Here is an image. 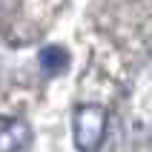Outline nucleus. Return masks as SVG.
Instances as JSON below:
<instances>
[{
  "mask_svg": "<svg viewBox=\"0 0 152 152\" xmlns=\"http://www.w3.org/2000/svg\"><path fill=\"white\" fill-rule=\"evenodd\" d=\"M109 115L101 103H77L72 112V141L77 152H98L106 141Z\"/></svg>",
  "mask_w": 152,
  "mask_h": 152,
  "instance_id": "obj_1",
  "label": "nucleus"
},
{
  "mask_svg": "<svg viewBox=\"0 0 152 152\" xmlns=\"http://www.w3.org/2000/svg\"><path fill=\"white\" fill-rule=\"evenodd\" d=\"M29 141H32L29 121L15 118V115H6L0 121V152H20L29 146Z\"/></svg>",
  "mask_w": 152,
  "mask_h": 152,
  "instance_id": "obj_2",
  "label": "nucleus"
},
{
  "mask_svg": "<svg viewBox=\"0 0 152 152\" xmlns=\"http://www.w3.org/2000/svg\"><path fill=\"white\" fill-rule=\"evenodd\" d=\"M69 52L63 49V46H58V43H49V46H43L40 55H37V66H40V72L46 77H55V75H63L69 69Z\"/></svg>",
  "mask_w": 152,
  "mask_h": 152,
  "instance_id": "obj_3",
  "label": "nucleus"
}]
</instances>
